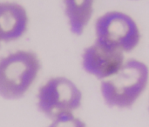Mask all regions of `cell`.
Wrapping results in <instances>:
<instances>
[{"label": "cell", "mask_w": 149, "mask_h": 127, "mask_svg": "<svg viewBox=\"0 0 149 127\" xmlns=\"http://www.w3.org/2000/svg\"><path fill=\"white\" fill-rule=\"evenodd\" d=\"M148 78V68L144 63L127 60L112 78L101 83L105 102L111 107H131L145 91Z\"/></svg>", "instance_id": "cell-1"}, {"label": "cell", "mask_w": 149, "mask_h": 127, "mask_svg": "<svg viewBox=\"0 0 149 127\" xmlns=\"http://www.w3.org/2000/svg\"><path fill=\"white\" fill-rule=\"evenodd\" d=\"M41 68L34 52L18 51L0 59V96L19 99L31 86Z\"/></svg>", "instance_id": "cell-2"}, {"label": "cell", "mask_w": 149, "mask_h": 127, "mask_svg": "<svg viewBox=\"0 0 149 127\" xmlns=\"http://www.w3.org/2000/svg\"><path fill=\"white\" fill-rule=\"evenodd\" d=\"M39 110L58 125L74 122L73 112L82 100L79 88L68 78H52L41 86L38 92Z\"/></svg>", "instance_id": "cell-3"}, {"label": "cell", "mask_w": 149, "mask_h": 127, "mask_svg": "<svg viewBox=\"0 0 149 127\" xmlns=\"http://www.w3.org/2000/svg\"><path fill=\"white\" fill-rule=\"evenodd\" d=\"M97 40L122 51H132L139 44L141 33L135 21L120 11H109L95 24Z\"/></svg>", "instance_id": "cell-4"}, {"label": "cell", "mask_w": 149, "mask_h": 127, "mask_svg": "<svg viewBox=\"0 0 149 127\" xmlns=\"http://www.w3.org/2000/svg\"><path fill=\"white\" fill-rule=\"evenodd\" d=\"M82 58L85 71L100 79L113 76L124 64L122 51L99 40L85 50Z\"/></svg>", "instance_id": "cell-5"}, {"label": "cell", "mask_w": 149, "mask_h": 127, "mask_svg": "<svg viewBox=\"0 0 149 127\" xmlns=\"http://www.w3.org/2000/svg\"><path fill=\"white\" fill-rule=\"evenodd\" d=\"M28 17L25 9L16 3H0V41L10 42L26 31Z\"/></svg>", "instance_id": "cell-6"}, {"label": "cell", "mask_w": 149, "mask_h": 127, "mask_svg": "<svg viewBox=\"0 0 149 127\" xmlns=\"http://www.w3.org/2000/svg\"><path fill=\"white\" fill-rule=\"evenodd\" d=\"M94 0H64L65 14L69 19L71 31L80 35L89 23L93 11Z\"/></svg>", "instance_id": "cell-7"}]
</instances>
